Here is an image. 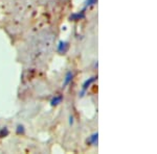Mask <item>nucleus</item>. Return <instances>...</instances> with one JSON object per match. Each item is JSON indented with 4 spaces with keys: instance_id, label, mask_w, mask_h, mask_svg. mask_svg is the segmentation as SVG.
Returning a JSON list of instances; mask_svg holds the SVG:
<instances>
[{
    "instance_id": "obj_1",
    "label": "nucleus",
    "mask_w": 157,
    "mask_h": 154,
    "mask_svg": "<svg viewBox=\"0 0 157 154\" xmlns=\"http://www.w3.org/2000/svg\"><path fill=\"white\" fill-rule=\"evenodd\" d=\"M95 80H98V77H95V76H93V77H90V78H88L86 81L83 83V87H82V92H81V94L80 96L81 97H83V96L85 95V93L87 92V90L90 88V85L92 84L93 82L95 81Z\"/></svg>"
},
{
    "instance_id": "obj_2",
    "label": "nucleus",
    "mask_w": 157,
    "mask_h": 154,
    "mask_svg": "<svg viewBox=\"0 0 157 154\" xmlns=\"http://www.w3.org/2000/svg\"><path fill=\"white\" fill-rule=\"evenodd\" d=\"M85 18V9L83 11H81L80 13H75V14H72L71 16L69 17L70 21H80V20Z\"/></svg>"
},
{
    "instance_id": "obj_3",
    "label": "nucleus",
    "mask_w": 157,
    "mask_h": 154,
    "mask_svg": "<svg viewBox=\"0 0 157 154\" xmlns=\"http://www.w3.org/2000/svg\"><path fill=\"white\" fill-rule=\"evenodd\" d=\"M68 47H69V44H68L67 42L61 41V42L59 43V45H58V51H59L60 53L64 54V53H66V52H67Z\"/></svg>"
},
{
    "instance_id": "obj_4",
    "label": "nucleus",
    "mask_w": 157,
    "mask_h": 154,
    "mask_svg": "<svg viewBox=\"0 0 157 154\" xmlns=\"http://www.w3.org/2000/svg\"><path fill=\"white\" fill-rule=\"evenodd\" d=\"M73 77H75V73H73L72 71H68V72L66 73V76H65L64 83H63V88H65L66 85L69 84V83L72 81Z\"/></svg>"
},
{
    "instance_id": "obj_5",
    "label": "nucleus",
    "mask_w": 157,
    "mask_h": 154,
    "mask_svg": "<svg viewBox=\"0 0 157 154\" xmlns=\"http://www.w3.org/2000/svg\"><path fill=\"white\" fill-rule=\"evenodd\" d=\"M62 101H63V95H57L52 98V101H50V105H52V106H57Z\"/></svg>"
},
{
    "instance_id": "obj_6",
    "label": "nucleus",
    "mask_w": 157,
    "mask_h": 154,
    "mask_svg": "<svg viewBox=\"0 0 157 154\" xmlns=\"http://www.w3.org/2000/svg\"><path fill=\"white\" fill-rule=\"evenodd\" d=\"M98 133L95 132L89 136V138L87 140V144H90V145H98Z\"/></svg>"
},
{
    "instance_id": "obj_7",
    "label": "nucleus",
    "mask_w": 157,
    "mask_h": 154,
    "mask_svg": "<svg viewBox=\"0 0 157 154\" xmlns=\"http://www.w3.org/2000/svg\"><path fill=\"white\" fill-rule=\"evenodd\" d=\"M9 135V129L7 127H3L0 129V138H4V136Z\"/></svg>"
},
{
    "instance_id": "obj_8",
    "label": "nucleus",
    "mask_w": 157,
    "mask_h": 154,
    "mask_svg": "<svg viewBox=\"0 0 157 154\" xmlns=\"http://www.w3.org/2000/svg\"><path fill=\"white\" fill-rule=\"evenodd\" d=\"M97 2H98V0H86L85 1V9L86 7L94 5V4H97Z\"/></svg>"
},
{
    "instance_id": "obj_9",
    "label": "nucleus",
    "mask_w": 157,
    "mask_h": 154,
    "mask_svg": "<svg viewBox=\"0 0 157 154\" xmlns=\"http://www.w3.org/2000/svg\"><path fill=\"white\" fill-rule=\"evenodd\" d=\"M17 133H18V134H23L24 133V126L23 125L17 126Z\"/></svg>"
},
{
    "instance_id": "obj_10",
    "label": "nucleus",
    "mask_w": 157,
    "mask_h": 154,
    "mask_svg": "<svg viewBox=\"0 0 157 154\" xmlns=\"http://www.w3.org/2000/svg\"><path fill=\"white\" fill-rule=\"evenodd\" d=\"M69 123H70V125H71L72 123H73V118H72V117H70V121H69Z\"/></svg>"
}]
</instances>
